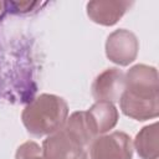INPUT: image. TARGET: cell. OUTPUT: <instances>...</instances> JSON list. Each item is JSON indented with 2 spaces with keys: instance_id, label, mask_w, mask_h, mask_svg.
<instances>
[{
  "instance_id": "6da1fadb",
  "label": "cell",
  "mask_w": 159,
  "mask_h": 159,
  "mask_svg": "<svg viewBox=\"0 0 159 159\" xmlns=\"http://www.w3.org/2000/svg\"><path fill=\"white\" fill-rule=\"evenodd\" d=\"M119 107L127 117L144 122L159 116V77L153 66L138 63L124 73Z\"/></svg>"
},
{
  "instance_id": "7a4b0ae2",
  "label": "cell",
  "mask_w": 159,
  "mask_h": 159,
  "mask_svg": "<svg viewBox=\"0 0 159 159\" xmlns=\"http://www.w3.org/2000/svg\"><path fill=\"white\" fill-rule=\"evenodd\" d=\"M68 118L67 102L56 94L42 93L22 111L21 120L26 130L35 135H50L61 129Z\"/></svg>"
},
{
  "instance_id": "3957f363",
  "label": "cell",
  "mask_w": 159,
  "mask_h": 159,
  "mask_svg": "<svg viewBox=\"0 0 159 159\" xmlns=\"http://www.w3.org/2000/svg\"><path fill=\"white\" fill-rule=\"evenodd\" d=\"M86 145L63 127L42 142L46 159H88Z\"/></svg>"
},
{
  "instance_id": "277c9868",
  "label": "cell",
  "mask_w": 159,
  "mask_h": 159,
  "mask_svg": "<svg viewBox=\"0 0 159 159\" xmlns=\"http://www.w3.org/2000/svg\"><path fill=\"white\" fill-rule=\"evenodd\" d=\"M89 159H132V138L124 132L96 137L89 144Z\"/></svg>"
},
{
  "instance_id": "5b68a950",
  "label": "cell",
  "mask_w": 159,
  "mask_h": 159,
  "mask_svg": "<svg viewBox=\"0 0 159 159\" xmlns=\"http://www.w3.org/2000/svg\"><path fill=\"white\" fill-rule=\"evenodd\" d=\"M138 51L139 41L137 36L127 29H118L107 37L106 56L111 62L118 66L130 65L137 58Z\"/></svg>"
},
{
  "instance_id": "8992f818",
  "label": "cell",
  "mask_w": 159,
  "mask_h": 159,
  "mask_svg": "<svg viewBox=\"0 0 159 159\" xmlns=\"http://www.w3.org/2000/svg\"><path fill=\"white\" fill-rule=\"evenodd\" d=\"M92 96L98 101L114 103L119 101L124 91V73L117 67L107 68L101 72L92 83Z\"/></svg>"
},
{
  "instance_id": "52a82bcc",
  "label": "cell",
  "mask_w": 159,
  "mask_h": 159,
  "mask_svg": "<svg viewBox=\"0 0 159 159\" xmlns=\"http://www.w3.org/2000/svg\"><path fill=\"white\" fill-rule=\"evenodd\" d=\"M132 5V1L125 0H94L87 2L86 10L93 22L102 26H113Z\"/></svg>"
},
{
  "instance_id": "ba28073f",
  "label": "cell",
  "mask_w": 159,
  "mask_h": 159,
  "mask_svg": "<svg viewBox=\"0 0 159 159\" xmlns=\"http://www.w3.org/2000/svg\"><path fill=\"white\" fill-rule=\"evenodd\" d=\"M86 117L94 137H98L106 134L117 125L119 113L113 103L98 101L86 111Z\"/></svg>"
},
{
  "instance_id": "9c48e42d",
  "label": "cell",
  "mask_w": 159,
  "mask_h": 159,
  "mask_svg": "<svg viewBox=\"0 0 159 159\" xmlns=\"http://www.w3.org/2000/svg\"><path fill=\"white\" fill-rule=\"evenodd\" d=\"M158 122L143 127L135 135L134 148L142 159H158Z\"/></svg>"
},
{
  "instance_id": "30bf717a",
  "label": "cell",
  "mask_w": 159,
  "mask_h": 159,
  "mask_svg": "<svg viewBox=\"0 0 159 159\" xmlns=\"http://www.w3.org/2000/svg\"><path fill=\"white\" fill-rule=\"evenodd\" d=\"M15 159H46L43 155L42 147L34 140L22 143L15 153Z\"/></svg>"
},
{
  "instance_id": "8fae6325",
  "label": "cell",
  "mask_w": 159,
  "mask_h": 159,
  "mask_svg": "<svg viewBox=\"0 0 159 159\" xmlns=\"http://www.w3.org/2000/svg\"><path fill=\"white\" fill-rule=\"evenodd\" d=\"M1 5H2V4H1V2H0V10H1Z\"/></svg>"
}]
</instances>
